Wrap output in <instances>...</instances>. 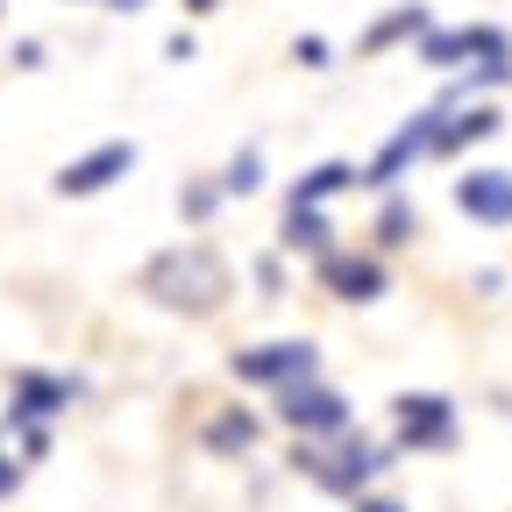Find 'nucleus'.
Returning a JSON list of instances; mask_svg holds the SVG:
<instances>
[{
    "label": "nucleus",
    "mask_w": 512,
    "mask_h": 512,
    "mask_svg": "<svg viewBox=\"0 0 512 512\" xmlns=\"http://www.w3.org/2000/svg\"><path fill=\"white\" fill-rule=\"evenodd\" d=\"M136 292H143L157 313H171V320H214V313H228V299H235V264H228L207 235H178V242H164L157 256H143Z\"/></svg>",
    "instance_id": "obj_1"
},
{
    "label": "nucleus",
    "mask_w": 512,
    "mask_h": 512,
    "mask_svg": "<svg viewBox=\"0 0 512 512\" xmlns=\"http://www.w3.org/2000/svg\"><path fill=\"white\" fill-rule=\"evenodd\" d=\"M285 470H292L306 491L349 505V498H363L370 484H384V477L399 470V448L384 441V434H370V427H349V434H335V441H292V448H285Z\"/></svg>",
    "instance_id": "obj_2"
},
{
    "label": "nucleus",
    "mask_w": 512,
    "mask_h": 512,
    "mask_svg": "<svg viewBox=\"0 0 512 512\" xmlns=\"http://www.w3.org/2000/svg\"><path fill=\"white\" fill-rule=\"evenodd\" d=\"M93 399L86 370H57V363H15L0 384V427H57L64 413H79Z\"/></svg>",
    "instance_id": "obj_3"
},
{
    "label": "nucleus",
    "mask_w": 512,
    "mask_h": 512,
    "mask_svg": "<svg viewBox=\"0 0 512 512\" xmlns=\"http://www.w3.org/2000/svg\"><path fill=\"white\" fill-rule=\"evenodd\" d=\"M271 427L285 441H335V434L356 427V399L320 370V377H299L285 392H271Z\"/></svg>",
    "instance_id": "obj_4"
},
{
    "label": "nucleus",
    "mask_w": 512,
    "mask_h": 512,
    "mask_svg": "<svg viewBox=\"0 0 512 512\" xmlns=\"http://www.w3.org/2000/svg\"><path fill=\"white\" fill-rule=\"evenodd\" d=\"M384 441L399 456H448L463 441V406L448 392H392L384 406Z\"/></svg>",
    "instance_id": "obj_5"
},
{
    "label": "nucleus",
    "mask_w": 512,
    "mask_h": 512,
    "mask_svg": "<svg viewBox=\"0 0 512 512\" xmlns=\"http://www.w3.org/2000/svg\"><path fill=\"white\" fill-rule=\"evenodd\" d=\"M328 363H320V342L313 335H264V342H242L235 356H228V377L242 384V392H285V384H299V377H320Z\"/></svg>",
    "instance_id": "obj_6"
},
{
    "label": "nucleus",
    "mask_w": 512,
    "mask_h": 512,
    "mask_svg": "<svg viewBox=\"0 0 512 512\" xmlns=\"http://www.w3.org/2000/svg\"><path fill=\"white\" fill-rule=\"evenodd\" d=\"M434 121H441V107H434V100H427V107H413V114L392 128V136H384V143L356 164L370 200H377V192H399V185L413 178V164H427V150H434Z\"/></svg>",
    "instance_id": "obj_7"
},
{
    "label": "nucleus",
    "mask_w": 512,
    "mask_h": 512,
    "mask_svg": "<svg viewBox=\"0 0 512 512\" xmlns=\"http://www.w3.org/2000/svg\"><path fill=\"white\" fill-rule=\"evenodd\" d=\"M313 285L335 306H377L384 292H392V256H377L370 242H335L313 264Z\"/></svg>",
    "instance_id": "obj_8"
},
{
    "label": "nucleus",
    "mask_w": 512,
    "mask_h": 512,
    "mask_svg": "<svg viewBox=\"0 0 512 512\" xmlns=\"http://www.w3.org/2000/svg\"><path fill=\"white\" fill-rule=\"evenodd\" d=\"M491 57H512L505 22H434L413 43V64H427V72H470V64H491Z\"/></svg>",
    "instance_id": "obj_9"
},
{
    "label": "nucleus",
    "mask_w": 512,
    "mask_h": 512,
    "mask_svg": "<svg viewBox=\"0 0 512 512\" xmlns=\"http://www.w3.org/2000/svg\"><path fill=\"white\" fill-rule=\"evenodd\" d=\"M136 164H143V143L136 136H107V143H93L79 157H64L50 171V192H57V200H100V192H114Z\"/></svg>",
    "instance_id": "obj_10"
},
{
    "label": "nucleus",
    "mask_w": 512,
    "mask_h": 512,
    "mask_svg": "<svg viewBox=\"0 0 512 512\" xmlns=\"http://www.w3.org/2000/svg\"><path fill=\"white\" fill-rule=\"evenodd\" d=\"M441 107V121H434V164H463L470 150H484L498 128H505V114H498V100H434Z\"/></svg>",
    "instance_id": "obj_11"
},
{
    "label": "nucleus",
    "mask_w": 512,
    "mask_h": 512,
    "mask_svg": "<svg viewBox=\"0 0 512 512\" xmlns=\"http://www.w3.org/2000/svg\"><path fill=\"white\" fill-rule=\"evenodd\" d=\"M448 200L477 228H512V171L505 164H463L448 178Z\"/></svg>",
    "instance_id": "obj_12"
},
{
    "label": "nucleus",
    "mask_w": 512,
    "mask_h": 512,
    "mask_svg": "<svg viewBox=\"0 0 512 512\" xmlns=\"http://www.w3.org/2000/svg\"><path fill=\"white\" fill-rule=\"evenodd\" d=\"M264 441H271V413H256V406H214L200 420V448L214 463H256Z\"/></svg>",
    "instance_id": "obj_13"
},
{
    "label": "nucleus",
    "mask_w": 512,
    "mask_h": 512,
    "mask_svg": "<svg viewBox=\"0 0 512 512\" xmlns=\"http://www.w3.org/2000/svg\"><path fill=\"white\" fill-rule=\"evenodd\" d=\"M427 29H434V8H427V0H399V8H384V15L356 36V57H392V50H413Z\"/></svg>",
    "instance_id": "obj_14"
},
{
    "label": "nucleus",
    "mask_w": 512,
    "mask_h": 512,
    "mask_svg": "<svg viewBox=\"0 0 512 512\" xmlns=\"http://www.w3.org/2000/svg\"><path fill=\"white\" fill-rule=\"evenodd\" d=\"M335 242H342V228H335L328 207H278V249L292 264H320Z\"/></svg>",
    "instance_id": "obj_15"
},
{
    "label": "nucleus",
    "mask_w": 512,
    "mask_h": 512,
    "mask_svg": "<svg viewBox=\"0 0 512 512\" xmlns=\"http://www.w3.org/2000/svg\"><path fill=\"white\" fill-rule=\"evenodd\" d=\"M342 192H363L356 157H320V164H306V171L285 185V207H335Z\"/></svg>",
    "instance_id": "obj_16"
},
{
    "label": "nucleus",
    "mask_w": 512,
    "mask_h": 512,
    "mask_svg": "<svg viewBox=\"0 0 512 512\" xmlns=\"http://www.w3.org/2000/svg\"><path fill=\"white\" fill-rule=\"evenodd\" d=\"M420 242V207H413V192H377V214H370V249L377 256H399Z\"/></svg>",
    "instance_id": "obj_17"
},
{
    "label": "nucleus",
    "mask_w": 512,
    "mask_h": 512,
    "mask_svg": "<svg viewBox=\"0 0 512 512\" xmlns=\"http://www.w3.org/2000/svg\"><path fill=\"white\" fill-rule=\"evenodd\" d=\"M214 185H221V200H228V207H235V200H256V192L271 185L264 143H242V150H228V164L214 171Z\"/></svg>",
    "instance_id": "obj_18"
},
{
    "label": "nucleus",
    "mask_w": 512,
    "mask_h": 512,
    "mask_svg": "<svg viewBox=\"0 0 512 512\" xmlns=\"http://www.w3.org/2000/svg\"><path fill=\"white\" fill-rule=\"evenodd\" d=\"M171 207H178V221H185V235H207L221 214H228V200H221V185H214V171H200V178H185L178 192H171Z\"/></svg>",
    "instance_id": "obj_19"
},
{
    "label": "nucleus",
    "mask_w": 512,
    "mask_h": 512,
    "mask_svg": "<svg viewBox=\"0 0 512 512\" xmlns=\"http://www.w3.org/2000/svg\"><path fill=\"white\" fill-rule=\"evenodd\" d=\"M249 278H256V299H285L292 292V256L271 242V249H256L249 256Z\"/></svg>",
    "instance_id": "obj_20"
},
{
    "label": "nucleus",
    "mask_w": 512,
    "mask_h": 512,
    "mask_svg": "<svg viewBox=\"0 0 512 512\" xmlns=\"http://www.w3.org/2000/svg\"><path fill=\"white\" fill-rule=\"evenodd\" d=\"M29 477H36V470L22 463V448H15V434L0 427V505H15V498L29 491Z\"/></svg>",
    "instance_id": "obj_21"
},
{
    "label": "nucleus",
    "mask_w": 512,
    "mask_h": 512,
    "mask_svg": "<svg viewBox=\"0 0 512 512\" xmlns=\"http://www.w3.org/2000/svg\"><path fill=\"white\" fill-rule=\"evenodd\" d=\"M285 57L299 64V72H335V43L320 36V29H299V36L285 43Z\"/></svg>",
    "instance_id": "obj_22"
},
{
    "label": "nucleus",
    "mask_w": 512,
    "mask_h": 512,
    "mask_svg": "<svg viewBox=\"0 0 512 512\" xmlns=\"http://www.w3.org/2000/svg\"><path fill=\"white\" fill-rule=\"evenodd\" d=\"M8 64H15V72H43V64H50V43H43V36H15V43H8Z\"/></svg>",
    "instance_id": "obj_23"
},
{
    "label": "nucleus",
    "mask_w": 512,
    "mask_h": 512,
    "mask_svg": "<svg viewBox=\"0 0 512 512\" xmlns=\"http://www.w3.org/2000/svg\"><path fill=\"white\" fill-rule=\"evenodd\" d=\"M349 512H413V505H406L399 491H384V484H370L363 498H349Z\"/></svg>",
    "instance_id": "obj_24"
},
{
    "label": "nucleus",
    "mask_w": 512,
    "mask_h": 512,
    "mask_svg": "<svg viewBox=\"0 0 512 512\" xmlns=\"http://www.w3.org/2000/svg\"><path fill=\"white\" fill-rule=\"evenodd\" d=\"M192 57H200V36H192V29H171V36H164V64H192Z\"/></svg>",
    "instance_id": "obj_25"
},
{
    "label": "nucleus",
    "mask_w": 512,
    "mask_h": 512,
    "mask_svg": "<svg viewBox=\"0 0 512 512\" xmlns=\"http://www.w3.org/2000/svg\"><path fill=\"white\" fill-rule=\"evenodd\" d=\"M93 8H107V15H143V8H157V0H93Z\"/></svg>",
    "instance_id": "obj_26"
},
{
    "label": "nucleus",
    "mask_w": 512,
    "mask_h": 512,
    "mask_svg": "<svg viewBox=\"0 0 512 512\" xmlns=\"http://www.w3.org/2000/svg\"><path fill=\"white\" fill-rule=\"evenodd\" d=\"M178 8H185L192 22H207V15H221V0H178Z\"/></svg>",
    "instance_id": "obj_27"
},
{
    "label": "nucleus",
    "mask_w": 512,
    "mask_h": 512,
    "mask_svg": "<svg viewBox=\"0 0 512 512\" xmlns=\"http://www.w3.org/2000/svg\"><path fill=\"white\" fill-rule=\"evenodd\" d=\"M64 8H93V0H64Z\"/></svg>",
    "instance_id": "obj_28"
},
{
    "label": "nucleus",
    "mask_w": 512,
    "mask_h": 512,
    "mask_svg": "<svg viewBox=\"0 0 512 512\" xmlns=\"http://www.w3.org/2000/svg\"><path fill=\"white\" fill-rule=\"evenodd\" d=\"M0 22H8V0H0Z\"/></svg>",
    "instance_id": "obj_29"
}]
</instances>
